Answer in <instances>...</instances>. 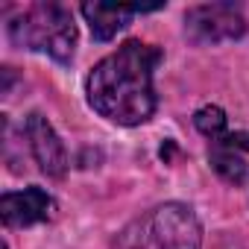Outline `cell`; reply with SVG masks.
<instances>
[{
  "mask_svg": "<svg viewBox=\"0 0 249 249\" xmlns=\"http://www.w3.org/2000/svg\"><path fill=\"white\" fill-rule=\"evenodd\" d=\"M164 53L141 38L123 41L85 76L88 106L117 126H141L156 114L153 73Z\"/></svg>",
  "mask_w": 249,
  "mask_h": 249,
  "instance_id": "obj_1",
  "label": "cell"
},
{
  "mask_svg": "<svg viewBox=\"0 0 249 249\" xmlns=\"http://www.w3.org/2000/svg\"><path fill=\"white\" fill-rule=\"evenodd\" d=\"M111 249H202V223L185 202H164L123 226Z\"/></svg>",
  "mask_w": 249,
  "mask_h": 249,
  "instance_id": "obj_2",
  "label": "cell"
},
{
  "mask_svg": "<svg viewBox=\"0 0 249 249\" xmlns=\"http://www.w3.org/2000/svg\"><path fill=\"white\" fill-rule=\"evenodd\" d=\"M6 36L15 47L44 53L59 65H71L76 53V21L62 3H33L6 21Z\"/></svg>",
  "mask_w": 249,
  "mask_h": 249,
  "instance_id": "obj_3",
  "label": "cell"
},
{
  "mask_svg": "<svg viewBox=\"0 0 249 249\" xmlns=\"http://www.w3.org/2000/svg\"><path fill=\"white\" fill-rule=\"evenodd\" d=\"M246 33V21L234 3H202L185 12V38L196 47L234 41Z\"/></svg>",
  "mask_w": 249,
  "mask_h": 249,
  "instance_id": "obj_4",
  "label": "cell"
},
{
  "mask_svg": "<svg viewBox=\"0 0 249 249\" xmlns=\"http://www.w3.org/2000/svg\"><path fill=\"white\" fill-rule=\"evenodd\" d=\"M21 135L27 138L30 156L38 164V170L47 179H65V173H68V150H65L59 132L53 129V123L41 111L27 114L24 126H21Z\"/></svg>",
  "mask_w": 249,
  "mask_h": 249,
  "instance_id": "obj_5",
  "label": "cell"
},
{
  "mask_svg": "<svg viewBox=\"0 0 249 249\" xmlns=\"http://www.w3.org/2000/svg\"><path fill=\"white\" fill-rule=\"evenodd\" d=\"M53 214H56V199L38 185H30L24 191H6L0 196V220L6 229L47 223L53 220Z\"/></svg>",
  "mask_w": 249,
  "mask_h": 249,
  "instance_id": "obj_6",
  "label": "cell"
},
{
  "mask_svg": "<svg viewBox=\"0 0 249 249\" xmlns=\"http://www.w3.org/2000/svg\"><path fill=\"white\" fill-rule=\"evenodd\" d=\"M159 6H126V3H82L79 12L91 27L94 41H111L120 30H126L135 15L156 12Z\"/></svg>",
  "mask_w": 249,
  "mask_h": 249,
  "instance_id": "obj_7",
  "label": "cell"
},
{
  "mask_svg": "<svg viewBox=\"0 0 249 249\" xmlns=\"http://www.w3.org/2000/svg\"><path fill=\"white\" fill-rule=\"evenodd\" d=\"M208 161H211L214 173H217L223 182H229V185H234V188H243V185H246V179H249V164H246L243 153L234 150L231 144H226L223 138H220V141H211Z\"/></svg>",
  "mask_w": 249,
  "mask_h": 249,
  "instance_id": "obj_8",
  "label": "cell"
},
{
  "mask_svg": "<svg viewBox=\"0 0 249 249\" xmlns=\"http://www.w3.org/2000/svg\"><path fill=\"white\" fill-rule=\"evenodd\" d=\"M226 123L229 120H226V111L220 106H202L194 111V126L211 141H220L226 135Z\"/></svg>",
  "mask_w": 249,
  "mask_h": 249,
  "instance_id": "obj_9",
  "label": "cell"
},
{
  "mask_svg": "<svg viewBox=\"0 0 249 249\" xmlns=\"http://www.w3.org/2000/svg\"><path fill=\"white\" fill-rule=\"evenodd\" d=\"M0 249H9V243H3V246H0Z\"/></svg>",
  "mask_w": 249,
  "mask_h": 249,
  "instance_id": "obj_10",
  "label": "cell"
}]
</instances>
